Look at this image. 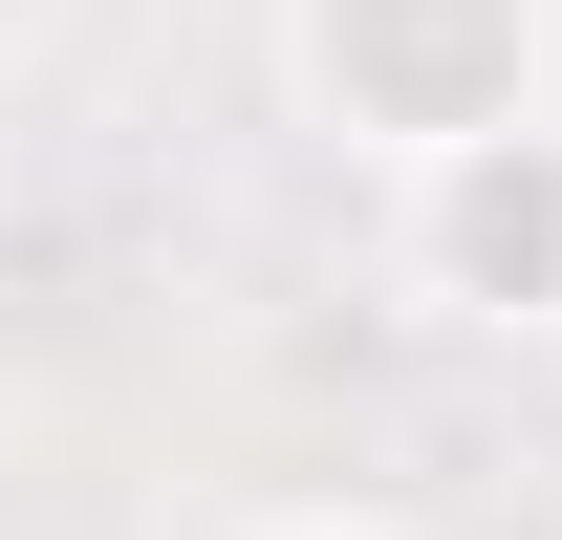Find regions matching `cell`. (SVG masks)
<instances>
[{
	"mask_svg": "<svg viewBox=\"0 0 562 540\" xmlns=\"http://www.w3.org/2000/svg\"><path fill=\"white\" fill-rule=\"evenodd\" d=\"M541 44L562 0H281V66H303V109L412 195V173H454V151L541 131Z\"/></svg>",
	"mask_w": 562,
	"mask_h": 540,
	"instance_id": "6da1fadb",
	"label": "cell"
},
{
	"mask_svg": "<svg viewBox=\"0 0 562 540\" xmlns=\"http://www.w3.org/2000/svg\"><path fill=\"white\" fill-rule=\"evenodd\" d=\"M390 260H412L432 325H562V109L497 131V151H454V173H412L390 195Z\"/></svg>",
	"mask_w": 562,
	"mask_h": 540,
	"instance_id": "7a4b0ae2",
	"label": "cell"
},
{
	"mask_svg": "<svg viewBox=\"0 0 562 540\" xmlns=\"http://www.w3.org/2000/svg\"><path fill=\"white\" fill-rule=\"evenodd\" d=\"M238 540H412V519H368V497H281V519H238Z\"/></svg>",
	"mask_w": 562,
	"mask_h": 540,
	"instance_id": "3957f363",
	"label": "cell"
},
{
	"mask_svg": "<svg viewBox=\"0 0 562 540\" xmlns=\"http://www.w3.org/2000/svg\"><path fill=\"white\" fill-rule=\"evenodd\" d=\"M22 22H44V0H0V44H22Z\"/></svg>",
	"mask_w": 562,
	"mask_h": 540,
	"instance_id": "277c9868",
	"label": "cell"
}]
</instances>
